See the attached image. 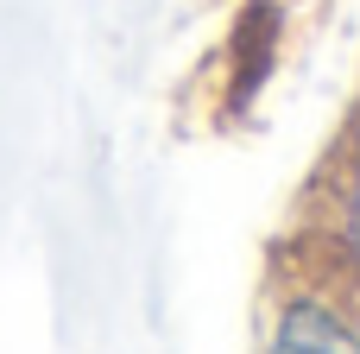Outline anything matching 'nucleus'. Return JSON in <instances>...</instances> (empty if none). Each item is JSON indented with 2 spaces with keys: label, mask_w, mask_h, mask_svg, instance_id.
I'll use <instances>...</instances> for the list:
<instances>
[{
  "label": "nucleus",
  "mask_w": 360,
  "mask_h": 354,
  "mask_svg": "<svg viewBox=\"0 0 360 354\" xmlns=\"http://www.w3.org/2000/svg\"><path fill=\"white\" fill-rule=\"evenodd\" d=\"M348 241H354V260H360V190H354V209H348Z\"/></svg>",
  "instance_id": "f03ea898"
},
{
  "label": "nucleus",
  "mask_w": 360,
  "mask_h": 354,
  "mask_svg": "<svg viewBox=\"0 0 360 354\" xmlns=\"http://www.w3.org/2000/svg\"><path fill=\"white\" fill-rule=\"evenodd\" d=\"M272 354H360V342H354V329H348L335 310H323V304H291L285 323H278V336H272Z\"/></svg>",
  "instance_id": "f257e3e1"
}]
</instances>
